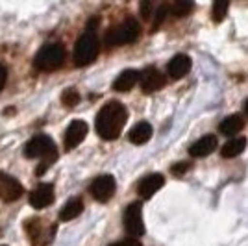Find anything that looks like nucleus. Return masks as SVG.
Wrapping results in <instances>:
<instances>
[{
  "instance_id": "nucleus-1",
  "label": "nucleus",
  "mask_w": 248,
  "mask_h": 246,
  "mask_svg": "<svg viewBox=\"0 0 248 246\" xmlns=\"http://www.w3.org/2000/svg\"><path fill=\"white\" fill-rule=\"evenodd\" d=\"M126 121H128V109L124 108V104L117 100L108 102L96 115V134L104 141H115L123 134Z\"/></svg>"
},
{
  "instance_id": "nucleus-2",
  "label": "nucleus",
  "mask_w": 248,
  "mask_h": 246,
  "mask_svg": "<svg viewBox=\"0 0 248 246\" xmlns=\"http://www.w3.org/2000/svg\"><path fill=\"white\" fill-rule=\"evenodd\" d=\"M141 33L139 22L135 19H126L121 24L113 26L111 30L106 33V45L108 46H123V45H130L135 43Z\"/></svg>"
},
{
  "instance_id": "nucleus-3",
  "label": "nucleus",
  "mask_w": 248,
  "mask_h": 246,
  "mask_svg": "<svg viewBox=\"0 0 248 246\" xmlns=\"http://www.w3.org/2000/svg\"><path fill=\"white\" fill-rule=\"evenodd\" d=\"M63 62H65V48H63V45H60V43H48V45H45L41 50L37 52V56L33 60V65L39 71L50 72L60 69Z\"/></svg>"
},
{
  "instance_id": "nucleus-4",
  "label": "nucleus",
  "mask_w": 248,
  "mask_h": 246,
  "mask_svg": "<svg viewBox=\"0 0 248 246\" xmlns=\"http://www.w3.org/2000/svg\"><path fill=\"white\" fill-rule=\"evenodd\" d=\"M98 39L93 33V30H87L82 37L76 41L74 46V65L76 67H85L89 63L94 62V58L98 56Z\"/></svg>"
},
{
  "instance_id": "nucleus-5",
  "label": "nucleus",
  "mask_w": 248,
  "mask_h": 246,
  "mask_svg": "<svg viewBox=\"0 0 248 246\" xmlns=\"http://www.w3.org/2000/svg\"><path fill=\"white\" fill-rule=\"evenodd\" d=\"M24 155L35 159L41 157L43 161H54L58 157V150H56V143L52 141L48 135H35L24 146Z\"/></svg>"
},
{
  "instance_id": "nucleus-6",
  "label": "nucleus",
  "mask_w": 248,
  "mask_h": 246,
  "mask_svg": "<svg viewBox=\"0 0 248 246\" xmlns=\"http://www.w3.org/2000/svg\"><path fill=\"white\" fill-rule=\"evenodd\" d=\"M124 228L132 239H137L145 233V222H143V205L134 202L124 211Z\"/></svg>"
},
{
  "instance_id": "nucleus-7",
  "label": "nucleus",
  "mask_w": 248,
  "mask_h": 246,
  "mask_svg": "<svg viewBox=\"0 0 248 246\" xmlns=\"http://www.w3.org/2000/svg\"><path fill=\"white\" fill-rule=\"evenodd\" d=\"M115 189H117V184H115V178L109 174H104L94 178V182L91 184V195H93L94 200L98 202H108L111 200L115 195Z\"/></svg>"
},
{
  "instance_id": "nucleus-8",
  "label": "nucleus",
  "mask_w": 248,
  "mask_h": 246,
  "mask_svg": "<svg viewBox=\"0 0 248 246\" xmlns=\"http://www.w3.org/2000/svg\"><path fill=\"white\" fill-rule=\"evenodd\" d=\"M22 193H24V187L17 178L6 174V172H0V200L15 202L21 198Z\"/></svg>"
},
{
  "instance_id": "nucleus-9",
  "label": "nucleus",
  "mask_w": 248,
  "mask_h": 246,
  "mask_svg": "<svg viewBox=\"0 0 248 246\" xmlns=\"http://www.w3.org/2000/svg\"><path fill=\"white\" fill-rule=\"evenodd\" d=\"M139 82H141L143 92L150 94V92L159 91L165 85L167 80H165V74H161L155 67H146L145 71L141 72V80Z\"/></svg>"
},
{
  "instance_id": "nucleus-10",
  "label": "nucleus",
  "mask_w": 248,
  "mask_h": 246,
  "mask_svg": "<svg viewBox=\"0 0 248 246\" xmlns=\"http://www.w3.org/2000/svg\"><path fill=\"white\" fill-rule=\"evenodd\" d=\"M87 124L83 123V121H73V123L69 124V128H67V132H65V139H63V144H65V150H73L74 146H78V144L82 143L83 139H85V135H87Z\"/></svg>"
},
{
  "instance_id": "nucleus-11",
  "label": "nucleus",
  "mask_w": 248,
  "mask_h": 246,
  "mask_svg": "<svg viewBox=\"0 0 248 246\" xmlns=\"http://www.w3.org/2000/svg\"><path fill=\"white\" fill-rule=\"evenodd\" d=\"M52 202H54V185L52 184L37 185L30 193V205L35 209H45Z\"/></svg>"
},
{
  "instance_id": "nucleus-12",
  "label": "nucleus",
  "mask_w": 248,
  "mask_h": 246,
  "mask_svg": "<svg viewBox=\"0 0 248 246\" xmlns=\"http://www.w3.org/2000/svg\"><path fill=\"white\" fill-rule=\"evenodd\" d=\"M163 185H165V178H163L161 174H148L139 182V185H137V193H139L141 198L148 200V198H152Z\"/></svg>"
},
{
  "instance_id": "nucleus-13",
  "label": "nucleus",
  "mask_w": 248,
  "mask_h": 246,
  "mask_svg": "<svg viewBox=\"0 0 248 246\" xmlns=\"http://www.w3.org/2000/svg\"><path fill=\"white\" fill-rule=\"evenodd\" d=\"M218 141H217V135H204L202 139H198L197 143L191 144L189 148V154L193 157H206V155L213 154L217 150Z\"/></svg>"
},
{
  "instance_id": "nucleus-14",
  "label": "nucleus",
  "mask_w": 248,
  "mask_h": 246,
  "mask_svg": "<svg viewBox=\"0 0 248 246\" xmlns=\"http://www.w3.org/2000/svg\"><path fill=\"white\" fill-rule=\"evenodd\" d=\"M189 71H191V58L186 56V54L174 56V58L169 62V65H167V74H169L172 80L184 78Z\"/></svg>"
},
{
  "instance_id": "nucleus-15",
  "label": "nucleus",
  "mask_w": 248,
  "mask_h": 246,
  "mask_svg": "<svg viewBox=\"0 0 248 246\" xmlns=\"http://www.w3.org/2000/svg\"><path fill=\"white\" fill-rule=\"evenodd\" d=\"M141 80V74L134 69H128V71H123L119 74V78L113 82V89L119 92H126L130 89H134V85Z\"/></svg>"
},
{
  "instance_id": "nucleus-16",
  "label": "nucleus",
  "mask_w": 248,
  "mask_h": 246,
  "mask_svg": "<svg viewBox=\"0 0 248 246\" xmlns=\"http://www.w3.org/2000/svg\"><path fill=\"white\" fill-rule=\"evenodd\" d=\"M243 128H245V119H243L241 115H230V117H226V119L220 123L218 132L222 135H226V137H232V139H233V135L239 134Z\"/></svg>"
},
{
  "instance_id": "nucleus-17",
  "label": "nucleus",
  "mask_w": 248,
  "mask_h": 246,
  "mask_svg": "<svg viewBox=\"0 0 248 246\" xmlns=\"http://www.w3.org/2000/svg\"><path fill=\"white\" fill-rule=\"evenodd\" d=\"M245 148H247V137H233L220 148V155L226 159H232V157H237L243 154Z\"/></svg>"
},
{
  "instance_id": "nucleus-18",
  "label": "nucleus",
  "mask_w": 248,
  "mask_h": 246,
  "mask_svg": "<svg viewBox=\"0 0 248 246\" xmlns=\"http://www.w3.org/2000/svg\"><path fill=\"white\" fill-rule=\"evenodd\" d=\"M128 137H130V141L134 144H145L150 141V137H152V126L148 123H137L130 130V134H128Z\"/></svg>"
},
{
  "instance_id": "nucleus-19",
  "label": "nucleus",
  "mask_w": 248,
  "mask_h": 246,
  "mask_svg": "<svg viewBox=\"0 0 248 246\" xmlns=\"http://www.w3.org/2000/svg\"><path fill=\"white\" fill-rule=\"evenodd\" d=\"M82 211H83L82 198H73V200H69V202L65 204V207L60 211V220H62V222H69V220L76 218Z\"/></svg>"
},
{
  "instance_id": "nucleus-20",
  "label": "nucleus",
  "mask_w": 248,
  "mask_h": 246,
  "mask_svg": "<svg viewBox=\"0 0 248 246\" xmlns=\"http://www.w3.org/2000/svg\"><path fill=\"white\" fill-rule=\"evenodd\" d=\"M228 8H230V2H226V0H217V2L213 4V10H211V19H213V22L224 21V17H226V13H228Z\"/></svg>"
},
{
  "instance_id": "nucleus-21",
  "label": "nucleus",
  "mask_w": 248,
  "mask_h": 246,
  "mask_svg": "<svg viewBox=\"0 0 248 246\" xmlns=\"http://www.w3.org/2000/svg\"><path fill=\"white\" fill-rule=\"evenodd\" d=\"M191 10H193V2H187V0H178L170 6V13L174 17H186L191 13Z\"/></svg>"
},
{
  "instance_id": "nucleus-22",
  "label": "nucleus",
  "mask_w": 248,
  "mask_h": 246,
  "mask_svg": "<svg viewBox=\"0 0 248 246\" xmlns=\"http://www.w3.org/2000/svg\"><path fill=\"white\" fill-rule=\"evenodd\" d=\"M62 102H63V106H67V108H74L76 104H80V92L76 91L74 87L65 89L62 94Z\"/></svg>"
},
{
  "instance_id": "nucleus-23",
  "label": "nucleus",
  "mask_w": 248,
  "mask_h": 246,
  "mask_svg": "<svg viewBox=\"0 0 248 246\" xmlns=\"http://www.w3.org/2000/svg\"><path fill=\"white\" fill-rule=\"evenodd\" d=\"M170 11V6H167V4H161L157 10H155V17H154V24H152V31H155L159 26H161V22L165 21V17H167V13Z\"/></svg>"
},
{
  "instance_id": "nucleus-24",
  "label": "nucleus",
  "mask_w": 248,
  "mask_h": 246,
  "mask_svg": "<svg viewBox=\"0 0 248 246\" xmlns=\"http://www.w3.org/2000/svg\"><path fill=\"white\" fill-rule=\"evenodd\" d=\"M152 8H154V4H152V2H148V0H145V2H141V8H139V10H141V17H143V19H150V15H152Z\"/></svg>"
},
{
  "instance_id": "nucleus-25",
  "label": "nucleus",
  "mask_w": 248,
  "mask_h": 246,
  "mask_svg": "<svg viewBox=\"0 0 248 246\" xmlns=\"http://www.w3.org/2000/svg\"><path fill=\"white\" fill-rule=\"evenodd\" d=\"M186 170H189V163H178L172 167V172L174 174H184Z\"/></svg>"
},
{
  "instance_id": "nucleus-26",
  "label": "nucleus",
  "mask_w": 248,
  "mask_h": 246,
  "mask_svg": "<svg viewBox=\"0 0 248 246\" xmlns=\"http://www.w3.org/2000/svg\"><path fill=\"white\" fill-rule=\"evenodd\" d=\"M111 246H141V243L137 239H128V241H121V243H115Z\"/></svg>"
},
{
  "instance_id": "nucleus-27",
  "label": "nucleus",
  "mask_w": 248,
  "mask_h": 246,
  "mask_svg": "<svg viewBox=\"0 0 248 246\" xmlns=\"http://www.w3.org/2000/svg\"><path fill=\"white\" fill-rule=\"evenodd\" d=\"M6 80H8V71H6L4 65H0V91H2V87H4Z\"/></svg>"
},
{
  "instance_id": "nucleus-28",
  "label": "nucleus",
  "mask_w": 248,
  "mask_h": 246,
  "mask_svg": "<svg viewBox=\"0 0 248 246\" xmlns=\"http://www.w3.org/2000/svg\"><path fill=\"white\" fill-rule=\"evenodd\" d=\"M243 109H245V113H247V115H248V100H247V102H245V106H243Z\"/></svg>"
}]
</instances>
